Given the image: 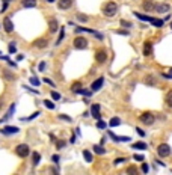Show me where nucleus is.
<instances>
[{
  "instance_id": "nucleus-3",
  "label": "nucleus",
  "mask_w": 172,
  "mask_h": 175,
  "mask_svg": "<svg viewBox=\"0 0 172 175\" xmlns=\"http://www.w3.org/2000/svg\"><path fill=\"white\" fill-rule=\"evenodd\" d=\"M139 121L145 125H153L156 122V116L153 115L151 112H143L141 116H139Z\"/></svg>"
},
{
  "instance_id": "nucleus-55",
  "label": "nucleus",
  "mask_w": 172,
  "mask_h": 175,
  "mask_svg": "<svg viewBox=\"0 0 172 175\" xmlns=\"http://www.w3.org/2000/svg\"><path fill=\"white\" fill-rule=\"evenodd\" d=\"M171 29H172V21H171Z\"/></svg>"
},
{
  "instance_id": "nucleus-20",
  "label": "nucleus",
  "mask_w": 172,
  "mask_h": 175,
  "mask_svg": "<svg viewBox=\"0 0 172 175\" xmlns=\"http://www.w3.org/2000/svg\"><path fill=\"white\" fill-rule=\"evenodd\" d=\"M3 77H5L6 80H11V82H14V80L17 79L15 74L12 72V71H9V70H3Z\"/></svg>"
},
{
  "instance_id": "nucleus-45",
  "label": "nucleus",
  "mask_w": 172,
  "mask_h": 175,
  "mask_svg": "<svg viewBox=\"0 0 172 175\" xmlns=\"http://www.w3.org/2000/svg\"><path fill=\"white\" fill-rule=\"evenodd\" d=\"M91 92H92V91H86V89H82V91H80V94H82V95H85V97H89Z\"/></svg>"
},
{
  "instance_id": "nucleus-14",
  "label": "nucleus",
  "mask_w": 172,
  "mask_h": 175,
  "mask_svg": "<svg viewBox=\"0 0 172 175\" xmlns=\"http://www.w3.org/2000/svg\"><path fill=\"white\" fill-rule=\"evenodd\" d=\"M143 56H151L153 55V42H149V41H145L143 42Z\"/></svg>"
},
{
  "instance_id": "nucleus-32",
  "label": "nucleus",
  "mask_w": 172,
  "mask_h": 175,
  "mask_svg": "<svg viewBox=\"0 0 172 175\" xmlns=\"http://www.w3.org/2000/svg\"><path fill=\"white\" fill-rule=\"evenodd\" d=\"M50 97L55 100V101H59V100L62 98V95H61L59 92H56V91H51V92H50Z\"/></svg>"
},
{
  "instance_id": "nucleus-8",
  "label": "nucleus",
  "mask_w": 172,
  "mask_h": 175,
  "mask_svg": "<svg viewBox=\"0 0 172 175\" xmlns=\"http://www.w3.org/2000/svg\"><path fill=\"white\" fill-rule=\"evenodd\" d=\"M0 133L5 134V136H12V134L20 133V129H18V127H11V125H8V127H3V129L0 130Z\"/></svg>"
},
{
  "instance_id": "nucleus-42",
  "label": "nucleus",
  "mask_w": 172,
  "mask_h": 175,
  "mask_svg": "<svg viewBox=\"0 0 172 175\" xmlns=\"http://www.w3.org/2000/svg\"><path fill=\"white\" fill-rule=\"evenodd\" d=\"M124 161H125V159H124V157H118V159H115L113 165H121V163H124Z\"/></svg>"
},
{
  "instance_id": "nucleus-44",
  "label": "nucleus",
  "mask_w": 172,
  "mask_h": 175,
  "mask_svg": "<svg viewBox=\"0 0 172 175\" xmlns=\"http://www.w3.org/2000/svg\"><path fill=\"white\" fill-rule=\"evenodd\" d=\"M51 160H53V163H56V165H57V163H59V160H61V157H59L57 154H55V156H51Z\"/></svg>"
},
{
  "instance_id": "nucleus-38",
  "label": "nucleus",
  "mask_w": 172,
  "mask_h": 175,
  "mask_svg": "<svg viewBox=\"0 0 172 175\" xmlns=\"http://www.w3.org/2000/svg\"><path fill=\"white\" fill-rule=\"evenodd\" d=\"M119 24L122 26V27H127V29H128V27H131V26H133V24H131L130 21H127V20H121V21H119Z\"/></svg>"
},
{
  "instance_id": "nucleus-40",
  "label": "nucleus",
  "mask_w": 172,
  "mask_h": 175,
  "mask_svg": "<svg viewBox=\"0 0 172 175\" xmlns=\"http://www.w3.org/2000/svg\"><path fill=\"white\" fill-rule=\"evenodd\" d=\"M8 50H9V53H11V55H14V53H17V50H15V44H14V42H12V44H9Z\"/></svg>"
},
{
  "instance_id": "nucleus-52",
  "label": "nucleus",
  "mask_w": 172,
  "mask_h": 175,
  "mask_svg": "<svg viewBox=\"0 0 172 175\" xmlns=\"http://www.w3.org/2000/svg\"><path fill=\"white\" fill-rule=\"evenodd\" d=\"M3 107V98H0V109Z\"/></svg>"
},
{
  "instance_id": "nucleus-54",
  "label": "nucleus",
  "mask_w": 172,
  "mask_h": 175,
  "mask_svg": "<svg viewBox=\"0 0 172 175\" xmlns=\"http://www.w3.org/2000/svg\"><path fill=\"white\" fill-rule=\"evenodd\" d=\"M47 2H50V3H53V2H56V0H47Z\"/></svg>"
},
{
  "instance_id": "nucleus-11",
  "label": "nucleus",
  "mask_w": 172,
  "mask_h": 175,
  "mask_svg": "<svg viewBox=\"0 0 172 175\" xmlns=\"http://www.w3.org/2000/svg\"><path fill=\"white\" fill-rule=\"evenodd\" d=\"M142 8H143V11H147V12L154 11V9H156L154 0H143V2H142Z\"/></svg>"
},
{
  "instance_id": "nucleus-31",
  "label": "nucleus",
  "mask_w": 172,
  "mask_h": 175,
  "mask_svg": "<svg viewBox=\"0 0 172 175\" xmlns=\"http://www.w3.org/2000/svg\"><path fill=\"white\" fill-rule=\"evenodd\" d=\"M63 38H65V27H61V33H59V38H57V41H56V45L61 44L63 41Z\"/></svg>"
},
{
  "instance_id": "nucleus-30",
  "label": "nucleus",
  "mask_w": 172,
  "mask_h": 175,
  "mask_svg": "<svg viewBox=\"0 0 172 175\" xmlns=\"http://www.w3.org/2000/svg\"><path fill=\"white\" fill-rule=\"evenodd\" d=\"M133 15H136L139 20H142V21H148L149 23V20H151V17H147V15H143V14H139V12H133Z\"/></svg>"
},
{
  "instance_id": "nucleus-48",
  "label": "nucleus",
  "mask_w": 172,
  "mask_h": 175,
  "mask_svg": "<svg viewBox=\"0 0 172 175\" xmlns=\"http://www.w3.org/2000/svg\"><path fill=\"white\" fill-rule=\"evenodd\" d=\"M44 82L47 83V85H50V86H53V88H55V83H53V82H51L50 79H47V77H45V79H44Z\"/></svg>"
},
{
  "instance_id": "nucleus-23",
  "label": "nucleus",
  "mask_w": 172,
  "mask_h": 175,
  "mask_svg": "<svg viewBox=\"0 0 172 175\" xmlns=\"http://www.w3.org/2000/svg\"><path fill=\"white\" fill-rule=\"evenodd\" d=\"M82 89H83V88H82V83L80 82H74V83L71 85V91L76 92V94H80Z\"/></svg>"
},
{
  "instance_id": "nucleus-47",
  "label": "nucleus",
  "mask_w": 172,
  "mask_h": 175,
  "mask_svg": "<svg viewBox=\"0 0 172 175\" xmlns=\"http://www.w3.org/2000/svg\"><path fill=\"white\" fill-rule=\"evenodd\" d=\"M38 115H39V112H35V113H33V115H30L29 118H26V121H32V119H33V118H36Z\"/></svg>"
},
{
  "instance_id": "nucleus-36",
  "label": "nucleus",
  "mask_w": 172,
  "mask_h": 175,
  "mask_svg": "<svg viewBox=\"0 0 172 175\" xmlns=\"http://www.w3.org/2000/svg\"><path fill=\"white\" fill-rule=\"evenodd\" d=\"M44 106L47 107V109H55V104H53V101H50V100H44Z\"/></svg>"
},
{
  "instance_id": "nucleus-56",
  "label": "nucleus",
  "mask_w": 172,
  "mask_h": 175,
  "mask_svg": "<svg viewBox=\"0 0 172 175\" xmlns=\"http://www.w3.org/2000/svg\"><path fill=\"white\" fill-rule=\"evenodd\" d=\"M0 29H2V24H0Z\"/></svg>"
},
{
  "instance_id": "nucleus-24",
  "label": "nucleus",
  "mask_w": 172,
  "mask_h": 175,
  "mask_svg": "<svg viewBox=\"0 0 172 175\" xmlns=\"http://www.w3.org/2000/svg\"><path fill=\"white\" fill-rule=\"evenodd\" d=\"M92 150H94L95 154H100V156L106 154V150H104V146H103V145H94V146H92Z\"/></svg>"
},
{
  "instance_id": "nucleus-28",
  "label": "nucleus",
  "mask_w": 172,
  "mask_h": 175,
  "mask_svg": "<svg viewBox=\"0 0 172 175\" xmlns=\"http://www.w3.org/2000/svg\"><path fill=\"white\" fill-rule=\"evenodd\" d=\"M127 175H139V171L136 166H128L127 167Z\"/></svg>"
},
{
  "instance_id": "nucleus-2",
  "label": "nucleus",
  "mask_w": 172,
  "mask_h": 175,
  "mask_svg": "<svg viewBox=\"0 0 172 175\" xmlns=\"http://www.w3.org/2000/svg\"><path fill=\"white\" fill-rule=\"evenodd\" d=\"M15 154L20 157V159H26L30 154V148L27 144H18L15 146Z\"/></svg>"
},
{
  "instance_id": "nucleus-34",
  "label": "nucleus",
  "mask_w": 172,
  "mask_h": 175,
  "mask_svg": "<svg viewBox=\"0 0 172 175\" xmlns=\"http://www.w3.org/2000/svg\"><path fill=\"white\" fill-rule=\"evenodd\" d=\"M65 145H67V142H65L63 139H59V140H56V148H57V150H62V148H63Z\"/></svg>"
},
{
  "instance_id": "nucleus-53",
  "label": "nucleus",
  "mask_w": 172,
  "mask_h": 175,
  "mask_svg": "<svg viewBox=\"0 0 172 175\" xmlns=\"http://www.w3.org/2000/svg\"><path fill=\"white\" fill-rule=\"evenodd\" d=\"M169 77H171V79H172V68H171V70H169Z\"/></svg>"
},
{
  "instance_id": "nucleus-21",
  "label": "nucleus",
  "mask_w": 172,
  "mask_h": 175,
  "mask_svg": "<svg viewBox=\"0 0 172 175\" xmlns=\"http://www.w3.org/2000/svg\"><path fill=\"white\" fill-rule=\"evenodd\" d=\"M39 161H41V154H39L38 151H35L33 154H32V165H33V166H38Z\"/></svg>"
},
{
  "instance_id": "nucleus-7",
  "label": "nucleus",
  "mask_w": 172,
  "mask_h": 175,
  "mask_svg": "<svg viewBox=\"0 0 172 175\" xmlns=\"http://www.w3.org/2000/svg\"><path fill=\"white\" fill-rule=\"evenodd\" d=\"M103 85H104V77L101 76V77H98L97 80H94V82H92V85H91V91H92V92L100 91L101 88H103Z\"/></svg>"
},
{
  "instance_id": "nucleus-29",
  "label": "nucleus",
  "mask_w": 172,
  "mask_h": 175,
  "mask_svg": "<svg viewBox=\"0 0 172 175\" xmlns=\"http://www.w3.org/2000/svg\"><path fill=\"white\" fill-rule=\"evenodd\" d=\"M164 103H166L169 107H172V89L166 94V97H164Z\"/></svg>"
},
{
  "instance_id": "nucleus-27",
  "label": "nucleus",
  "mask_w": 172,
  "mask_h": 175,
  "mask_svg": "<svg viewBox=\"0 0 172 175\" xmlns=\"http://www.w3.org/2000/svg\"><path fill=\"white\" fill-rule=\"evenodd\" d=\"M83 157H85V160L88 161V163H91V161L94 160V157H92V154H91L88 150H83Z\"/></svg>"
},
{
  "instance_id": "nucleus-5",
  "label": "nucleus",
  "mask_w": 172,
  "mask_h": 175,
  "mask_svg": "<svg viewBox=\"0 0 172 175\" xmlns=\"http://www.w3.org/2000/svg\"><path fill=\"white\" fill-rule=\"evenodd\" d=\"M157 154L158 157H168L171 156V146L168 144H160L157 146Z\"/></svg>"
},
{
  "instance_id": "nucleus-6",
  "label": "nucleus",
  "mask_w": 172,
  "mask_h": 175,
  "mask_svg": "<svg viewBox=\"0 0 172 175\" xmlns=\"http://www.w3.org/2000/svg\"><path fill=\"white\" fill-rule=\"evenodd\" d=\"M95 60L98 64H104L106 60H107V51H106L104 49H100L95 51Z\"/></svg>"
},
{
  "instance_id": "nucleus-13",
  "label": "nucleus",
  "mask_w": 172,
  "mask_h": 175,
  "mask_svg": "<svg viewBox=\"0 0 172 175\" xmlns=\"http://www.w3.org/2000/svg\"><path fill=\"white\" fill-rule=\"evenodd\" d=\"M47 45H48V39L47 38H38V39H35V42H33V47H36V49H45Z\"/></svg>"
},
{
  "instance_id": "nucleus-26",
  "label": "nucleus",
  "mask_w": 172,
  "mask_h": 175,
  "mask_svg": "<svg viewBox=\"0 0 172 175\" xmlns=\"http://www.w3.org/2000/svg\"><path fill=\"white\" fill-rule=\"evenodd\" d=\"M147 144L145 142H136V144H133L131 145V148H134V150H147Z\"/></svg>"
},
{
  "instance_id": "nucleus-25",
  "label": "nucleus",
  "mask_w": 172,
  "mask_h": 175,
  "mask_svg": "<svg viewBox=\"0 0 172 175\" xmlns=\"http://www.w3.org/2000/svg\"><path fill=\"white\" fill-rule=\"evenodd\" d=\"M109 125H110V127H118V125H121V119L118 118V116H113V118L109 121Z\"/></svg>"
},
{
  "instance_id": "nucleus-1",
  "label": "nucleus",
  "mask_w": 172,
  "mask_h": 175,
  "mask_svg": "<svg viewBox=\"0 0 172 175\" xmlns=\"http://www.w3.org/2000/svg\"><path fill=\"white\" fill-rule=\"evenodd\" d=\"M101 11H103V14L106 17H113V15H116V12H118V5L115 2H107V3H104Z\"/></svg>"
},
{
  "instance_id": "nucleus-22",
  "label": "nucleus",
  "mask_w": 172,
  "mask_h": 175,
  "mask_svg": "<svg viewBox=\"0 0 172 175\" xmlns=\"http://www.w3.org/2000/svg\"><path fill=\"white\" fill-rule=\"evenodd\" d=\"M149 23L153 24L154 27H163V24H164V21H163V20H158V18H153V17H151Z\"/></svg>"
},
{
  "instance_id": "nucleus-41",
  "label": "nucleus",
  "mask_w": 172,
  "mask_h": 175,
  "mask_svg": "<svg viewBox=\"0 0 172 175\" xmlns=\"http://www.w3.org/2000/svg\"><path fill=\"white\" fill-rule=\"evenodd\" d=\"M59 119H62V121H67V122H71V116H67V115H59Z\"/></svg>"
},
{
  "instance_id": "nucleus-19",
  "label": "nucleus",
  "mask_w": 172,
  "mask_h": 175,
  "mask_svg": "<svg viewBox=\"0 0 172 175\" xmlns=\"http://www.w3.org/2000/svg\"><path fill=\"white\" fill-rule=\"evenodd\" d=\"M36 3H38L36 0H21L23 8H35Z\"/></svg>"
},
{
  "instance_id": "nucleus-15",
  "label": "nucleus",
  "mask_w": 172,
  "mask_h": 175,
  "mask_svg": "<svg viewBox=\"0 0 172 175\" xmlns=\"http://www.w3.org/2000/svg\"><path fill=\"white\" fill-rule=\"evenodd\" d=\"M57 6H59V9H62V11L70 9L71 6H72V0H59Z\"/></svg>"
},
{
  "instance_id": "nucleus-18",
  "label": "nucleus",
  "mask_w": 172,
  "mask_h": 175,
  "mask_svg": "<svg viewBox=\"0 0 172 175\" xmlns=\"http://www.w3.org/2000/svg\"><path fill=\"white\" fill-rule=\"evenodd\" d=\"M14 110H15V103L14 104H11V107H9V110H8V113H6V115L0 119V122H3V121H8L12 115H14Z\"/></svg>"
},
{
  "instance_id": "nucleus-43",
  "label": "nucleus",
  "mask_w": 172,
  "mask_h": 175,
  "mask_svg": "<svg viewBox=\"0 0 172 175\" xmlns=\"http://www.w3.org/2000/svg\"><path fill=\"white\" fill-rule=\"evenodd\" d=\"M30 83L33 85V86H39V80L36 77H30Z\"/></svg>"
},
{
  "instance_id": "nucleus-4",
  "label": "nucleus",
  "mask_w": 172,
  "mask_h": 175,
  "mask_svg": "<svg viewBox=\"0 0 172 175\" xmlns=\"http://www.w3.org/2000/svg\"><path fill=\"white\" fill-rule=\"evenodd\" d=\"M72 45H74L76 50H85L88 47V39L85 36H76L74 41H72Z\"/></svg>"
},
{
  "instance_id": "nucleus-51",
  "label": "nucleus",
  "mask_w": 172,
  "mask_h": 175,
  "mask_svg": "<svg viewBox=\"0 0 172 175\" xmlns=\"http://www.w3.org/2000/svg\"><path fill=\"white\" fill-rule=\"evenodd\" d=\"M134 160H137V161H143V156H134Z\"/></svg>"
},
{
  "instance_id": "nucleus-35",
  "label": "nucleus",
  "mask_w": 172,
  "mask_h": 175,
  "mask_svg": "<svg viewBox=\"0 0 172 175\" xmlns=\"http://www.w3.org/2000/svg\"><path fill=\"white\" fill-rule=\"evenodd\" d=\"M77 20H78V21H80V23H86V21H88V17H86L85 14H77Z\"/></svg>"
},
{
  "instance_id": "nucleus-10",
  "label": "nucleus",
  "mask_w": 172,
  "mask_h": 175,
  "mask_svg": "<svg viewBox=\"0 0 172 175\" xmlns=\"http://www.w3.org/2000/svg\"><path fill=\"white\" fill-rule=\"evenodd\" d=\"M100 110H101V106H100V104H97V103H95V104H92V106H91V115L94 116L97 121H98V119H101V113H100Z\"/></svg>"
},
{
  "instance_id": "nucleus-9",
  "label": "nucleus",
  "mask_w": 172,
  "mask_h": 175,
  "mask_svg": "<svg viewBox=\"0 0 172 175\" xmlns=\"http://www.w3.org/2000/svg\"><path fill=\"white\" fill-rule=\"evenodd\" d=\"M59 29V21L55 18V17H51V18H48V32L50 33H55V32H57Z\"/></svg>"
},
{
  "instance_id": "nucleus-12",
  "label": "nucleus",
  "mask_w": 172,
  "mask_h": 175,
  "mask_svg": "<svg viewBox=\"0 0 172 175\" xmlns=\"http://www.w3.org/2000/svg\"><path fill=\"white\" fill-rule=\"evenodd\" d=\"M3 27H5V30L8 32V33L14 32V23H12V20L9 17H5V20H3Z\"/></svg>"
},
{
  "instance_id": "nucleus-46",
  "label": "nucleus",
  "mask_w": 172,
  "mask_h": 175,
  "mask_svg": "<svg viewBox=\"0 0 172 175\" xmlns=\"http://www.w3.org/2000/svg\"><path fill=\"white\" fill-rule=\"evenodd\" d=\"M38 70L41 71V72H42V71H45V62H41V64H39V66H38Z\"/></svg>"
},
{
  "instance_id": "nucleus-16",
  "label": "nucleus",
  "mask_w": 172,
  "mask_h": 175,
  "mask_svg": "<svg viewBox=\"0 0 172 175\" xmlns=\"http://www.w3.org/2000/svg\"><path fill=\"white\" fill-rule=\"evenodd\" d=\"M171 9V6L168 3H160V5H156V11L158 14H163V12H168Z\"/></svg>"
},
{
  "instance_id": "nucleus-50",
  "label": "nucleus",
  "mask_w": 172,
  "mask_h": 175,
  "mask_svg": "<svg viewBox=\"0 0 172 175\" xmlns=\"http://www.w3.org/2000/svg\"><path fill=\"white\" fill-rule=\"evenodd\" d=\"M136 131H137V134H141V136H145V131L142 129H137V127H136Z\"/></svg>"
},
{
  "instance_id": "nucleus-49",
  "label": "nucleus",
  "mask_w": 172,
  "mask_h": 175,
  "mask_svg": "<svg viewBox=\"0 0 172 175\" xmlns=\"http://www.w3.org/2000/svg\"><path fill=\"white\" fill-rule=\"evenodd\" d=\"M118 35H128V32L127 30H116Z\"/></svg>"
},
{
  "instance_id": "nucleus-37",
  "label": "nucleus",
  "mask_w": 172,
  "mask_h": 175,
  "mask_svg": "<svg viewBox=\"0 0 172 175\" xmlns=\"http://www.w3.org/2000/svg\"><path fill=\"white\" fill-rule=\"evenodd\" d=\"M11 2H12V0H2V3H3V6H2V12H5L6 9H8V6H9Z\"/></svg>"
},
{
  "instance_id": "nucleus-39",
  "label": "nucleus",
  "mask_w": 172,
  "mask_h": 175,
  "mask_svg": "<svg viewBox=\"0 0 172 175\" xmlns=\"http://www.w3.org/2000/svg\"><path fill=\"white\" fill-rule=\"evenodd\" d=\"M141 171H142L143 174H148V171H149V166H148L147 163H142V166H141Z\"/></svg>"
},
{
  "instance_id": "nucleus-33",
  "label": "nucleus",
  "mask_w": 172,
  "mask_h": 175,
  "mask_svg": "<svg viewBox=\"0 0 172 175\" xmlns=\"http://www.w3.org/2000/svg\"><path fill=\"white\" fill-rule=\"evenodd\" d=\"M106 127H107V124H106L103 119H98V121H97V129H100V130H104Z\"/></svg>"
},
{
  "instance_id": "nucleus-17",
  "label": "nucleus",
  "mask_w": 172,
  "mask_h": 175,
  "mask_svg": "<svg viewBox=\"0 0 172 175\" xmlns=\"http://www.w3.org/2000/svg\"><path fill=\"white\" fill-rule=\"evenodd\" d=\"M143 83L147 85V86H156V85H157V80H156V77H154V76H151V74H149V76L145 77Z\"/></svg>"
}]
</instances>
